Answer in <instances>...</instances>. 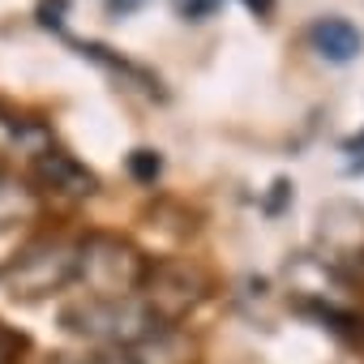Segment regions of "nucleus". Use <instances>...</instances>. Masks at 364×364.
I'll use <instances>...</instances> for the list:
<instances>
[{"instance_id":"obj_1","label":"nucleus","mask_w":364,"mask_h":364,"mask_svg":"<svg viewBox=\"0 0 364 364\" xmlns=\"http://www.w3.org/2000/svg\"><path fill=\"white\" fill-rule=\"evenodd\" d=\"M60 326L82 334V338H99V343H120L124 351L137 347L141 338H150L159 330V317L137 304V300H86V304H69L60 313Z\"/></svg>"},{"instance_id":"obj_16","label":"nucleus","mask_w":364,"mask_h":364,"mask_svg":"<svg viewBox=\"0 0 364 364\" xmlns=\"http://www.w3.org/2000/svg\"><path fill=\"white\" fill-rule=\"evenodd\" d=\"M347 150H360V154H364V133H360V137H351V141H347Z\"/></svg>"},{"instance_id":"obj_12","label":"nucleus","mask_w":364,"mask_h":364,"mask_svg":"<svg viewBox=\"0 0 364 364\" xmlns=\"http://www.w3.org/2000/svg\"><path fill=\"white\" fill-rule=\"evenodd\" d=\"M26 347V338L22 334H14V330H5V326H0V364H9L18 351Z\"/></svg>"},{"instance_id":"obj_13","label":"nucleus","mask_w":364,"mask_h":364,"mask_svg":"<svg viewBox=\"0 0 364 364\" xmlns=\"http://www.w3.org/2000/svg\"><path fill=\"white\" fill-rule=\"evenodd\" d=\"M52 364H124L120 355H56Z\"/></svg>"},{"instance_id":"obj_9","label":"nucleus","mask_w":364,"mask_h":364,"mask_svg":"<svg viewBox=\"0 0 364 364\" xmlns=\"http://www.w3.org/2000/svg\"><path fill=\"white\" fill-rule=\"evenodd\" d=\"M159 171H163L159 150H133V154H129V176L137 180V185H154Z\"/></svg>"},{"instance_id":"obj_11","label":"nucleus","mask_w":364,"mask_h":364,"mask_svg":"<svg viewBox=\"0 0 364 364\" xmlns=\"http://www.w3.org/2000/svg\"><path fill=\"white\" fill-rule=\"evenodd\" d=\"M65 14H69V0H39V5H35V18H39L43 31H60Z\"/></svg>"},{"instance_id":"obj_6","label":"nucleus","mask_w":364,"mask_h":364,"mask_svg":"<svg viewBox=\"0 0 364 364\" xmlns=\"http://www.w3.org/2000/svg\"><path fill=\"white\" fill-rule=\"evenodd\" d=\"M35 171H39L43 185H52V189H60V193H69V198H90V193L99 189L95 171H86V167H82L73 154H65V150H43V154L35 159Z\"/></svg>"},{"instance_id":"obj_15","label":"nucleus","mask_w":364,"mask_h":364,"mask_svg":"<svg viewBox=\"0 0 364 364\" xmlns=\"http://www.w3.org/2000/svg\"><path fill=\"white\" fill-rule=\"evenodd\" d=\"M245 9L257 14V18H270L274 14V0H245Z\"/></svg>"},{"instance_id":"obj_10","label":"nucleus","mask_w":364,"mask_h":364,"mask_svg":"<svg viewBox=\"0 0 364 364\" xmlns=\"http://www.w3.org/2000/svg\"><path fill=\"white\" fill-rule=\"evenodd\" d=\"M219 5H223V0H171V9L185 22H206V18H215Z\"/></svg>"},{"instance_id":"obj_7","label":"nucleus","mask_w":364,"mask_h":364,"mask_svg":"<svg viewBox=\"0 0 364 364\" xmlns=\"http://www.w3.org/2000/svg\"><path fill=\"white\" fill-rule=\"evenodd\" d=\"M124 364H198L193 343L180 334V330H154L150 338H141L137 347H129Z\"/></svg>"},{"instance_id":"obj_4","label":"nucleus","mask_w":364,"mask_h":364,"mask_svg":"<svg viewBox=\"0 0 364 364\" xmlns=\"http://www.w3.org/2000/svg\"><path fill=\"white\" fill-rule=\"evenodd\" d=\"M141 287L150 291V313L159 321H176V317H185L202 296H206V283L198 270L189 266H159V270H146Z\"/></svg>"},{"instance_id":"obj_8","label":"nucleus","mask_w":364,"mask_h":364,"mask_svg":"<svg viewBox=\"0 0 364 364\" xmlns=\"http://www.w3.org/2000/svg\"><path fill=\"white\" fill-rule=\"evenodd\" d=\"M31 210H35L31 189H22V185H14V180L0 176V228L18 223V219H22V215H31Z\"/></svg>"},{"instance_id":"obj_5","label":"nucleus","mask_w":364,"mask_h":364,"mask_svg":"<svg viewBox=\"0 0 364 364\" xmlns=\"http://www.w3.org/2000/svg\"><path fill=\"white\" fill-rule=\"evenodd\" d=\"M309 43H313V52H317L321 60H330V65H351V60L364 52L360 26L347 22V18H338V14L317 18V22L309 26Z\"/></svg>"},{"instance_id":"obj_2","label":"nucleus","mask_w":364,"mask_h":364,"mask_svg":"<svg viewBox=\"0 0 364 364\" xmlns=\"http://www.w3.org/2000/svg\"><path fill=\"white\" fill-rule=\"evenodd\" d=\"M146 270H150L146 257L120 236H90L77 249V274L95 300H124L129 291L141 287Z\"/></svg>"},{"instance_id":"obj_3","label":"nucleus","mask_w":364,"mask_h":364,"mask_svg":"<svg viewBox=\"0 0 364 364\" xmlns=\"http://www.w3.org/2000/svg\"><path fill=\"white\" fill-rule=\"evenodd\" d=\"M73 274H77V249H69L60 240H43V245H35L31 253L18 257V266L9 274V287H14V296L35 300V296H48V291L65 287Z\"/></svg>"},{"instance_id":"obj_14","label":"nucleus","mask_w":364,"mask_h":364,"mask_svg":"<svg viewBox=\"0 0 364 364\" xmlns=\"http://www.w3.org/2000/svg\"><path fill=\"white\" fill-rule=\"evenodd\" d=\"M146 0H107V14H116V18H124V14H133V9H141Z\"/></svg>"}]
</instances>
